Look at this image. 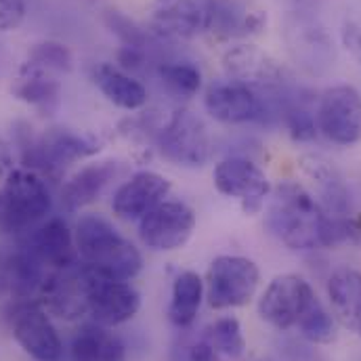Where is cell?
<instances>
[{
	"mask_svg": "<svg viewBox=\"0 0 361 361\" xmlns=\"http://www.w3.org/2000/svg\"><path fill=\"white\" fill-rule=\"evenodd\" d=\"M212 185L221 195L240 200L242 210L248 216L263 210L265 200L273 191L265 171L257 162L242 156H231L216 162L212 171Z\"/></svg>",
	"mask_w": 361,
	"mask_h": 361,
	"instance_id": "cell-6",
	"label": "cell"
},
{
	"mask_svg": "<svg viewBox=\"0 0 361 361\" xmlns=\"http://www.w3.org/2000/svg\"><path fill=\"white\" fill-rule=\"evenodd\" d=\"M360 336H361V334H360Z\"/></svg>",
	"mask_w": 361,
	"mask_h": 361,
	"instance_id": "cell-38",
	"label": "cell"
},
{
	"mask_svg": "<svg viewBox=\"0 0 361 361\" xmlns=\"http://www.w3.org/2000/svg\"><path fill=\"white\" fill-rule=\"evenodd\" d=\"M27 61L53 74H68L74 68V55L70 47L57 40H42L34 44L30 49Z\"/></svg>",
	"mask_w": 361,
	"mask_h": 361,
	"instance_id": "cell-30",
	"label": "cell"
},
{
	"mask_svg": "<svg viewBox=\"0 0 361 361\" xmlns=\"http://www.w3.org/2000/svg\"><path fill=\"white\" fill-rule=\"evenodd\" d=\"M105 23L122 40V44L137 47V49H143L145 47V34L128 17L120 15L118 11H107L105 13Z\"/></svg>",
	"mask_w": 361,
	"mask_h": 361,
	"instance_id": "cell-32",
	"label": "cell"
},
{
	"mask_svg": "<svg viewBox=\"0 0 361 361\" xmlns=\"http://www.w3.org/2000/svg\"><path fill=\"white\" fill-rule=\"evenodd\" d=\"M298 332L302 338L315 345H328L336 338V322L332 313L319 302V298L311 305V309L298 322Z\"/></svg>",
	"mask_w": 361,
	"mask_h": 361,
	"instance_id": "cell-29",
	"label": "cell"
},
{
	"mask_svg": "<svg viewBox=\"0 0 361 361\" xmlns=\"http://www.w3.org/2000/svg\"><path fill=\"white\" fill-rule=\"evenodd\" d=\"M317 300L311 283L296 275H277L259 298V315L277 330H292Z\"/></svg>",
	"mask_w": 361,
	"mask_h": 361,
	"instance_id": "cell-8",
	"label": "cell"
},
{
	"mask_svg": "<svg viewBox=\"0 0 361 361\" xmlns=\"http://www.w3.org/2000/svg\"><path fill=\"white\" fill-rule=\"evenodd\" d=\"M47 269H63L80 261L74 231L63 216L44 219L25 235L17 238Z\"/></svg>",
	"mask_w": 361,
	"mask_h": 361,
	"instance_id": "cell-16",
	"label": "cell"
},
{
	"mask_svg": "<svg viewBox=\"0 0 361 361\" xmlns=\"http://www.w3.org/2000/svg\"><path fill=\"white\" fill-rule=\"evenodd\" d=\"M158 74L166 89L175 92L177 97H193L202 89V72L197 66L189 61H175V63H162L158 68Z\"/></svg>",
	"mask_w": 361,
	"mask_h": 361,
	"instance_id": "cell-28",
	"label": "cell"
},
{
	"mask_svg": "<svg viewBox=\"0 0 361 361\" xmlns=\"http://www.w3.org/2000/svg\"><path fill=\"white\" fill-rule=\"evenodd\" d=\"M17 156L15 145L0 137V179H6L17 169Z\"/></svg>",
	"mask_w": 361,
	"mask_h": 361,
	"instance_id": "cell-36",
	"label": "cell"
},
{
	"mask_svg": "<svg viewBox=\"0 0 361 361\" xmlns=\"http://www.w3.org/2000/svg\"><path fill=\"white\" fill-rule=\"evenodd\" d=\"M283 120H286V128H288L292 141H296V143H311L319 135L317 116H313V111L300 103L286 107Z\"/></svg>",
	"mask_w": 361,
	"mask_h": 361,
	"instance_id": "cell-31",
	"label": "cell"
},
{
	"mask_svg": "<svg viewBox=\"0 0 361 361\" xmlns=\"http://www.w3.org/2000/svg\"><path fill=\"white\" fill-rule=\"evenodd\" d=\"M223 72L227 80L255 92L275 90L283 85L281 63L257 44H235L223 53Z\"/></svg>",
	"mask_w": 361,
	"mask_h": 361,
	"instance_id": "cell-14",
	"label": "cell"
},
{
	"mask_svg": "<svg viewBox=\"0 0 361 361\" xmlns=\"http://www.w3.org/2000/svg\"><path fill=\"white\" fill-rule=\"evenodd\" d=\"M267 225L292 250H317L324 248V227L328 214L317 204L311 191L294 180L279 183L273 191Z\"/></svg>",
	"mask_w": 361,
	"mask_h": 361,
	"instance_id": "cell-1",
	"label": "cell"
},
{
	"mask_svg": "<svg viewBox=\"0 0 361 361\" xmlns=\"http://www.w3.org/2000/svg\"><path fill=\"white\" fill-rule=\"evenodd\" d=\"M120 175V162L101 160L82 166L61 189V204L66 210L76 212L101 197L105 187Z\"/></svg>",
	"mask_w": 361,
	"mask_h": 361,
	"instance_id": "cell-21",
	"label": "cell"
},
{
	"mask_svg": "<svg viewBox=\"0 0 361 361\" xmlns=\"http://www.w3.org/2000/svg\"><path fill=\"white\" fill-rule=\"evenodd\" d=\"M204 107L210 118L223 124L261 122L267 114V105L259 92L231 80L210 85L204 94Z\"/></svg>",
	"mask_w": 361,
	"mask_h": 361,
	"instance_id": "cell-18",
	"label": "cell"
},
{
	"mask_svg": "<svg viewBox=\"0 0 361 361\" xmlns=\"http://www.w3.org/2000/svg\"><path fill=\"white\" fill-rule=\"evenodd\" d=\"M214 0H160L154 13V27L169 38H195L208 32Z\"/></svg>",
	"mask_w": 361,
	"mask_h": 361,
	"instance_id": "cell-19",
	"label": "cell"
},
{
	"mask_svg": "<svg viewBox=\"0 0 361 361\" xmlns=\"http://www.w3.org/2000/svg\"><path fill=\"white\" fill-rule=\"evenodd\" d=\"M116 57H118V68L124 70L126 74L137 72L145 66V53H143V49H137V47L122 44V49H118Z\"/></svg>",
	"mask_w": 361,
	"mask_h": 361,
	"instance_id": "cell-34",
	"label": "cell"
},
{
	"mask_svg": "<svg viewBox=\"0 0 361 361\" xmlns=\"http://www.w3.org/2000/svg\"><path fill=\"white\" fill-rule=\"evenodd\" d=\"M11 90L19 101L27 103V105L40 107V109H53L59 103L61 85L53 72H47V70L25 61Z\"/></svg>",
	"mask_w": 361,
	"mask_h": 361,
	"instance_id": "cell-25",
	"label": "cell"
},
{
	"mask_svg": "<svg viewBox=\"0 0 361 361\" xmlns=\"http://www.w3.org/2000/svg\"><path fill=\"white\" fill-rule=\"evenodd\" d=\"M99 149V143L85 135L68 128H51L42 137H36V143L21 158V162L25 169L40 175H55L76 162L97 156Z\"/></svg>",
	"mask_w": 361,
	"mask_h": 361,
	"instance_id": "cell-7",
	"label": "cell"
},
{
	"mask_svg": "<svg viewBox=\"0 0 361 361\" xmlns=\"http://www.w3.org/2000/svg\"><path fill=\"white\" fill-rule=\"evenodd\" d=\"M139 309L141 292L130 281L101 275L89 267V315L94 324L116 328L130 322Z\"/></svg>",
	"mask_w": 361,
	"mask_h": 361,
	"instance_id": "cell-12",
	"label": "cell"
},
{
	"mask_svg": "<svg viewBox=\"0 0 361 361\" xmlns=\"http://www.w3.org/2000/svg\"><path fill=\"white\" fill-rule=\"evenodd\" d=\"M341 38H343V44L345 49L349 51V55L353 59H357L361 63V25L357 21H345L343 25V32H341Z\"/></svg>",
	"mask_w": 361,
	"mask_h": 361,
	"instance_id": "cell-35",
	"label": "cell"
},
{
	"mask_svg": "<svg viewBox=\"0 0 361 361\" xmlns=\"http://www.w3.org/2000/svg\"><path fill=\"white\" fill-rule=\"evenodd\" d=\"M189 361H221V353L210 345V341H197L189 347Z\"/></svg>",
	"mask_w": 361,
	"mask_h": 361,
	"instance_id": "cell-37",
	"label": "cell"
},
{
	"mask_svg": "<svg viewBox=\"0 0 361 361\" xmlns=\"http://www.w3.org/2000/svg\"><path fill=\"white\" fill-rule=\"evenodd\" d=\"M94 85L103 97L120 109L137 111L147 105V89L133 76L111 63H99L94 68Z\"/></svg>",
	"mask_w": 361,
	"mask_h": 361,
	"instance_id": "cell-22",
	"label": "cell"
},
{
	"mask_svg": "<svg viewBox=\"0 0 361 361\" xmlns=\"http://www.w3.org/2000/svg\"><path fill=\"white\" fill-rule=\"evenodd\" d=\"M27 15L25 0H0V32H15Z\"/></svg>",
	"mask_w": 361,
	"mask_h": 361,
	"instance_id": "cell-33",
	"label": "cell"
},
{
	"mask_svg": "<svg viewBox=\"0 0 361 361\" xmlns=\"http://www.w3.org/2000/svg\"><path fill=\"white\" fill-rule=\"evenodd\" d=\"M47 271L19 240L0 244V300L23 302L38 296Z\"/></svg>",
	"mask_w": 361,
	"mask_h": 361,
	"instance_id": "cell-15",
	"label": "cell"
},
{
	"mask_svg": "<svg viewBox=\"0 0 361 361\" xmlns=\"http://www.w3.org/2000/svg\"><path fill=\"white\" fill-rule=\"evenodd\" d=\"M158 152L177 166L200 169L212 158V139L200 116L177 109L158 133Z\"/></svg>",
	"mask_w": 361,
	"mask_h": 361,
	"instance_id": "cell-5",
	"label": "cell"
},
{
	"mask_svg": "<svg viewBox=\"0 0 361 361\" xmlns=\"http://www.w3.org/2000/svg\"><path fill=\"white\" fill-rule=\"evenodd\" d=\"M195 212L180 200H164L139 221L141 242L156 252L183 248L195 231Z\"/></svg>",
	"mask_w": 361,
	"mask_h": 361,
	"instance_id": "cell-11",
	"label": "cell"
},
{
	"mask_svg": "<svg viewBox=\"0 0 361 361\" xmlns=\"http://www.w3.org/2000/svg\"><path fill=\"white\" fill-rule=\"evenodd\" d=\"M171 189L173 185L164 175L154 171H139L116 189L111 197V210L122 221L139 223L158 204L169 200Z\"/></svg>",
	"mask_w": 361,
	"mask_h": 361,
	"instance_id": "cell-17",
	"label": "cell"
},
{
	"mask_svg": "<svg viewBox=\"0 0 361 361\" xmlns=\"http://www.w3.org/2000/svg\"><path fill=\"white\" fill-rule=\"evenodd\" d=\"M70 357L72 361H124L126 345L109 328L92 322L82 326L72 338Z\"/></svg>",
	"mask_w": 361,
	"mask_h": 361,
	"instance_id": "cell-24",
	"label": "cell"
},
{
	"mask_svg": "<svg viewBox=\"0 0 361 361\" xmlns=\"http://www.w3.org/2000/svg\"><path fill=\"white\" fill-rule=\"evenodd\" d=\"M11 332L17 345L34 361H63L66 351L57 328L40 302H15L11 309Z\"/></svg>",
	"mask_w": 361,
	"mask_h": 361,
	"instance_id": "cell-9",
	"label": "cell"
},
{
	"mask_svg": "<svg viewBox=\"0 0 361 361\" xmlns=\"http://www.w3.org/2000/svg\"><path fill=\"white\" fill-rule=\"evenodd\" d=\"M204 298H206L204 279L195 271H180L173 281L169 319L177 328H189L195 322Z\"/></svg>",
	"mask_w": 361,
	"mask_h": 361,
	"instance_id": "cell-26",
	"label": "cell"
},
{
	"mask_svg": "<svg viewBox=\"0 0 361 361\" xmlns=\"http://www.w3.org/2000/svg\"><path fill=\"white\" fill-rule=\"evenodd\" d=\"M298 166H300L302 175L315 187L313 197L317 200V204L324 208L326 214H330V216H347L349 214V210H351L349 189L341 177V173L334 169V164L330 160H326L324 156L307 154L300 158Z\"/></svg>",
	"mask_w": 361,
	"mask_h": 361,
	"instance_id": "cell-20",
	"label": "cell"
},
{
	"mask_svg": "<svg viewBox=\"0 0 361 361\" xmlns=\"http://www.w3.org/2000/svg\"><path fill=\"white\" fill-rule=\"evenodd\" d=\"M40 307L59 319H78L89 313V267L78 261L63 269L47 271L38 292Z\"/></svg>",
	"mask_w": 361,
	"mask_h": 361,
	"instance_id": "cell-10",
	"label": "cell"
},
{
	"mask_svg": "<svg viewBox=\"0 0 361 361\" xmlns=\"http://www.w3.org/2000/svg\"><path fill=\"white\" fill-rule=\"evenodd\" d=\"M259 281L261 271L252 259L221 255L206 271V300L216 311L246 307L255 298Z\"/></svg>",
	"mask_w": 361,
	"mask_h": 361,
	"instance_id": "cell-4",
	"label": "cell"
},
{
	"mask_svg": "<svg viewBox=\"0 0 361 361\" xmlns=\"http://www.w3.org/2000/svg\"><path fill=\"white\" fill-rule=\"evenodd\" d=\"M74 242L80 261L101 275L130 281L143 269V257L137 246L101 214L80 216Z\"/></svg>",
	"mask_w": 361,
	"mask_h": 361,
	"instance_id": "cell-2",
	"label": "cell"
},
{
	"mask_svg": "<svg viewBox=\"0 0 361 361\" xmlns=\"http://www.w3.org/2000/svg\"><path fill=\"white\" fill-rule=\"evenodd\" d=\"M53 210V195L44 177L17 166L0 191V238H21Z\"/></svg>",
	"mask_w": 361,
	"mask_h": 361,
	"instance_id": "cell-3",
	"label": "cell"
},
{
	"mask_svg": "<svg viewBox=\"0 0 361 361\" xmlns=\"http://www.w3.org/2000/svg\"><path fill=\"white\" fill-rule=\"evenodd\" d=\"M319 133L336 145H355L361 141V92L351 85L328 89L317 107Z\"/></svg>",
	"mask_w": 361,
	"mask_h": 361,
	"instance_id": "cell-13",
	"label": "cell"
},
{
	"mask_svg": "<svg viewBox=\"0 0 361 361\" xmlns=\"http://www.w3.org/2000/svg\"><path fill=\"white\" fill-rule=\"evenodd\" d=\"M206 341H210V345L225 357L229 360H238L244 355L246 351V338L242 332V326L235 317L227 315L216 319L206 334Z\"/></svg>",
	"mask_w": 361,
	"mask_h": 361,
	"instance_id": "cell-27",
	"label": "cell"
},
{
	"mask_svg": "<svg viewBox=\"0 0 361 361\" xmlns=\"http://www.w3.org/2000/svg\"><path fill=\"white\" fill-rule=\"evenodd\" d=\"M328 298L343 326L361 334V273L338 269L328 279Z\"/></svg>",
	"mask_w": 361,
	"mask_h": 361,
	"instance_id": "cell-23",
	"label": "cell"
}]
</instances>
